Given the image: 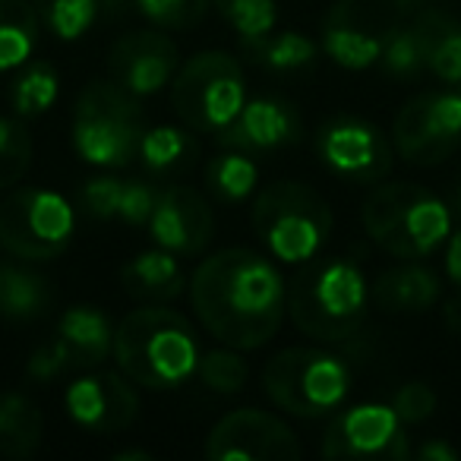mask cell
I'll use <instances>...</instances> for the list:
<instances>
[{"label":"cell","mask_w":461,"mask_h":461,"mask_svg":"<svg viewBox=\"0 0 461 461\" xmlns=\"http://www.w3.org/2000/svg\"><path fill=\"white\" fill-rule=\"evenodd\" d=\"M288 285L263 253L247 247L212 253L190 282L199 322L221 345L253 351L272 341L288 313Z\"/></svg>","instance_id":"1"},{"label":"cell","mask_w":461,"mask_h":461,"mask_svg":"<svg viewBox=\"0 0 461 461\" xmlns=\"http://www.w3.org/2000/svg\"><path fill=\"white\" fill-rule=\"evenodd\" d=\"M111 354L130 383L142 389H177L196 373L203 351L186 316L167 307H142L114 329Z\"/></svg>","instance_id":"2"},{"label":"cell","mask_w":461,"mask_h":461,"mask_svg":"<svg viewBox=\"0 0 461 461\" xmlns=\"http://www.w3.org/2000/svg\"><path fill=\"white\" fill-rule=\"evenodd\" d=\"M288 313L303 335L316 341H345L360 332L366 320L364 272L351 259H307L288 285Z\"/></svg>","instance_id":"3"},{"label":"cell","mask_w":461,"mask_h":461,"mask_svg":"<svg viewBox=\"0 0 461 461\" xmlns=\"http://www.w3.org/2000/svg\"><path fill=\"white\" fill-rule=\"evenodd\" d=\"M364 228L395 259H427L452 234V209L427 186L395 180L370 193Z\"/></svg>","instance_id":"4"},{"label":"cell","mask_w":461,"mask_h":461,"mask_svg":"<svg viewBox=\"0 0 461 461\" xmlns=\"http://www.w3.org/2000/svg\"><path fill=\"white\" fill-rule=\"evenodd\" d=\"M253 228L263 247L288 266H303L326 244L332 230V209L307 184L276 180L253 199Z\"/></svg>","instance_id":"5"},{"label":"cell","mask_w":461,"mask_h":461,"mask_svg":"<svg viewBox=\"0 0 461 461\" xmlns=\"http://www.w3.org/2000/svg\"><path fill=\"white\" fill-rule=\"evenodd\" d=\"M146 117L123 86L114 79L89 83L73 108V149L98 167H127L140 155Z\"/></svg>","instance_id":"6"},{"label":"cell","mask_w":461,"mask_h":461,"mask_svg":"<svg viewBox=\"0 0 461 461\" xmlns=\"http://www.w3.org/2000/svg\"><path fill=\"white\" fill-rule=\"evenodd\" d=\"M263 389L272 404L294 417H326L351 389V370L322 348H288L263 366Z\"/></svg>","instance_id":"7"},{"label":"cell","mask_w":461,"mask_h":461,"mask_svg":"<svg viewBox=\"0 0 461 461\" xmlns=\"http://www.w3.org/2000/svg\"><path fill=\"white\" fill-rule=\"evenodd\" d=\"M171 102L180 121L199 133H221L247 104V83L238 58L203 51L171 79Z\"/></svg>","instance_id":"8"},{"label":"cell","mask_w":461,"mask_h":461,"mask_svg":"<svg viewBox=\"0 0 461 461\" xmlns=\"http://www.w3.org/2000/svg\"><path fill=\"white\" fill-rule=\"evenodd\" d=\"M77 212L60 193L29 186L0 203V247L23 263H45L67 250Z\"/></svg>","instance_id":"9"},{"label":"cell","mask_w":461,"mask_h":461,"mask_svg":"<svg viewBox=\"0 0 461 461\" xmlns=\"http://www.w3.org/2000/svg\"><path fill=\"white\" fill-rule=\"evenodd\" d=\"M408 16L414 14L404 0H339L326 16L322 48L345 70H366Z\"/></svg>","instance_id":"10"},{"label":"cell","mask_w":461,"mask_h":461,"mask_svg":"<svg viewBox=\"0 0 461 461\" xmlns=\"http://www.w3.org/2000/svg\"><path fill=\"white\" fill-rule=\"evenodd\" d=\"M395 152L411 165H439L461 142V92H427L402 104L392 123Z\"/></svg>","instance_id":"11"},{"label":"cell","mask_w":461,"mask_h":461,"mask_svg":"<svg viewBox=\"0 0 461 461\" xmlns=\"http://www.w3.org/2000/svg\"><path fill=\"white\" fill-rule=\"evenodd\" d=\"M411 446L392 404L364 402L339 411L322 436V458H408Z\"/></svg>","instance_id":"12"},{"label":"cell","mask_w":461,"mask_h":461,"mask_svg":"<svg viewBox=\"0 0 461 461\" xmlns=\"http://www.w3.org/2000/svg\"><path fill=\"white\" fill-rule=\"evenodd\" d=\"M301 455L294 429L269 411L240 408L221 417L205 442L212 461H294Z\"/></svg>","instance_id":"13"},{"label":"cell","mask_w":461,"mask_h":461,"mask_svg":"<svg viewBox=\"0 0 461 461\" xmlns=\"http://www.w3.org/2000/svg\"><path fill=\"white\" fill-rule=\"evenodd\" d=\"M316 149H320V158L329 171L339 177L357 180V184H373V180L385 177L392 167L389 140L360 117L329 121L316 133Z\"/></svg>","instance_id":"14"},{"label":"cell","mask_w":461,"mask_h":461,"mask_svg":"<svg viewBox=\"0 0 461 461\" xmlns=\"http://www.w3.org/2000/svg\"><path fill=\"white\" fill-rule=\"evenodd\" d=\"M146 228L158 247L177 253V257H196L212 244L215 215H212L203 193L184 184H171L158 190Z\"/></svg>","instance_id":"15"},{"label":"cell","mask_w":461,"mask_h":461,"mask_svg":"<svg viewBox=\"0 0 461 461\" xmlns=\"http://www.w3.org/2000/svg\"><path fill=\"white\" fill-rule=\"evenodd\" d=\"M67 414L89 433H121L140 414V395L123 373H86L67 389Z\"/></svg>","instance_id":"16"},{"label":"cell","mask_w":461,"mask_h":461,"mask_svg":"<svg viewBox=\"0 0 461 461\" xmlns=\"http://www.w3.org/2000/svg\"><path fill=\"white\" fill-rule=\"evenodd\" d=\"M180 70V51L167 35L155 29L123 35L108 54V77L130 95H155Z\"/></svg>","instance_id":"17"},{"label":"cell","mask_w":461,"mask_h":461,"mask_svg":"<svg viewBox=\"0 0 461 461\" xmlns=\"http://www.w3.org/2000/svg\"><path fill=\"white\" fill-rule=\"evenodd\" d=\"M301 136L297 111L282 98H253L240 108V114L215 136L221 146L247 155L276 152Z\"/></svg>","instance_id":"18"},{"label":"cell","mask_w":461,"mask_h":461,"mask_svg":"<svg viewBox=\"0 0 461 461\" xmlns=\"http://www.w3.org/2000/svg\"><path fill=\"white\" fill-rule=\"evenodd\" d=\"M60 357L67 370H95L104 364L114 348V329L111 320L98 307H70L58 320V335H54Z\"/></svg>","instance_id":"19"},{"label":"cell","mask_w":461,"mask_h":461,"mask_svg":"<svg viewBox=\"0 0 461 461\" xmlns=\"http://www.w3.org/2000/svg\"><path fill=\"white\" fill-rule=\"evenodd\" d=\"M417 41H420L423 64L446 86L461 83V23L446 10L423 7L411 20Z\"/></svg>","instance_id":"20"},{"label":"cell","mask_w":461,"mask_h":461,"mask_svg":"<svg viewBox=\"0 0 461 461\" xmlns=\"http://www.w3.org/2000/svg\"><path fill=\"white\" fill-rule=\"evenodd\" d=\"M442 294V282L420 259H404L402 266L383 272L373 285V301L389 313H423Z\"/></svg>","instance_id":"21"},{"label":"cell","mask_w":461,"mask_h":461,"mask_svg":"<svg viewBox=\"0 0 461 461\" xmlns=\"http://www.w3.org/2000/svg\"><path fill=\"white\" fill-rule=\"evenodd\" d=\"M123 288L133 297L142 301H174L177 294H184V269H180L177 253L165 250H146L136 259H130L121 272Z\"/></svg>","instance_id":"22"},{"label":"cell","mask_w":461,"mask_h":461,"mask_svg":"<svg viewBox=\"0 0 461 461\" xmlns=\"http://www.w3.org/2000/svg\"><path fill=\"white\" fill-rule=\"evenodd\" d=\"M54 291L51 282L29 266L4 263L0 266V316L14 322H29L45 316L51 307Z\"/></svg>","instance_id":"23"},{"label":"cell","mask_w":461,"mask_h":461,"mask_svg":"<svg viewBox=\"0 0 461 461\" xmlns=\"http://www.w3.org/2000/svg\"><path fill=\"white\" fill-rule=\"evenodd\" d=\"M41 420L39 404L23 392L0 395V455L4 458H29L41 446Z\"/></svg>","instance_id":"24"},{"label":"cell","mask_w":461,"mask_h":461,"mask_svg":"<svg viewBox=\"0 0 461 461\" xmlns=\"http://www.w3.org/2000/svg\"><path fill=\"white\" fill-rule=\"evenodd\" d=\"M39 26L35 0H0V73L29 64Z\"/></svg>","instance_id":"25"},{"label":"cell","mask_w":461,"mask_h":461,"mask_svg":"<svg viewBox=\"0 0 461 461\" xmlns=\"http://www.w3.org/2000/svg\"><path fill=\"white\" fill-rule=\"evenodd\" d=\"M196 140L180 127H171V123L146 130L140 140V158L146 171H152L155 177H174V174L186 171L196 161Z\"/></svg>","instance_id":"26"},{"label":"cell","mask_w":461,"mask_h":461,"mask_svg":"<svg viewBox=\"0 0 461 461\" xmlns=\"http://www.w3.org/2000/svg\"><path fill=\"white\" fill-rule=\"evenodd\" d=\"M117 7L121 0H35L41 26L64 41L83 39L102 16L114 14Z\"/></svg>","instance_id":"27"},{"label":"cell","mask_w":461,"mask_h":461,"mask_svg":"<svg viewBox=\"0 0 461 461\" xmlns=\"http://www.w3.org/2000/svg\"><path fill=\"white\" fill-rule=\"evenodd\" d=\"M205 180H209V190L215 196H221L224 203H240V199H247L257 190L259 167L247 152L228 149V152L215 155L205 165Z\"/></svg>","instance_id":"28"},{"label":"cell","mask_w":461,"mask_h":461,"mask_svg":"<svg viewBox=\"0 0 461 461\" xmlns=\"http://www.w3.org/2000/svg\"><path fill=\"white\" fill-rule=\"evenodd\" d=\"M58 92H60V79L58 70L45 60L39 64H29L26 70L16 77L14 89H10V104L20 117H41L54 102H58Z\"/></svg>","instance_id":"29"},{"label":"cell","mask_w":461,"mask_h":461,"mask_svg":"<svg viewBox=\"0 0 461 461\" xmlns=\"http://www.w3.org/2000/svg\"><path fill=\"white\" fill-rule=\"evenodd\" d=\"M257 64L269 67L278 73H291V70H303L316 60V45L301 32H269L266 39H259L257 45H247Z\"/></svg>","instance_id":"30"},{"label":"cell","mask_w":461,"mask_h":461,"mask_svg":"<svg viewBox=\"0 0 461 461\" xmlns=\"http://www.w3.org/2000/svg\"><path fill=\"white\" fill-rule=\"evenodd\" d=\"M212 7L221 14L238 39L247 45H257L269 32H276L278 23V4L276 0H212Z\"/></svg>","instance_id":"31"},{"label":"cell","mask_w":461,"mask_h":461,"mask_svg":"<svg viewBox=\"0 0 461 461\" xmlns=\"http://www.w3.org/2000/svg\"><path fill=\"white\" fill-rule=\"evenodd\" d=\"M199 379L209 392L215 395H238L247 385V376H250V366L247 360L238 354V348H215V351L199 354V366H196Z\"/></svg>","instance_id":"32"},{"label":"cell","mask_w":461,"mask_h":461,"mask_svg":"<svg viewBox=\"0 0 461 461\" xmlns=\"http://www.w3.org/2000/svg\"><path fill=\"white\" fill-rule=\"evenodd\" d=\"M32 167V136L20 121L0 117V190H10Z\"/></svg>","instance_id":"33"},{"label":"cell","mask_w":461,"mask_h":461,"mask_svg":"<svg viewBox=\"0 0 461 461\" xmlns=\"http://www.w3.org/2000/svg\"><path fill=\"white\" fill-rule=\"evenodd\" d=\"M379 60H383L385 70L398 79H414L427 70L420 41H417L414 29H411L408 23H402V26L385 39V48H383V54H379Z\"/></svg>","instance_id":"34"},{"label":"cell","mask_w":461,"mask_h":461,"mask_svg":"<svg viewBox=\"0 0 461 461\" xmlns=\"http://www.w3.org/2000/svg\"><path fill=\"white\" fill-rule=\"evenodd\" d=\"M136 7L155 29H190L209 14L212 0H136Z\"/></svg>","instance_id":"35"},{"label":"cell","mask_w":461,"mask_h":461,"mask_svg":"<svg viewBox=\"0 0 461 461\" xmlns=\"http://www.w3.org/2000/svg\"><path fill=\"white\" fill-rule=\"evenodd\" d=\"M121 199H123V180L102 174V177H89L79 190V209L95 221H114L121 215Z\"/></svg>","instance_id":"36"},{"label":"cell","mask_w":461,"mask_h":461,"mask_svg":"<svg viewBox=\"0 0 461 461\" xmlns=\"http://www.w3.org/2000/svg\"><path fill=\"white\" fill-rule=\"evenodd\" d=\"M392 408H395L402 423H423L436 411V392L427 383H420V379H411V383H404L395 392Z\"/></svg>","instance_id":"37"},{"label":"cell","mask_w":461,"mask_h":461,"mask_svg":"<svg viewBox=\"0 0 461 461\" xmlns=\"http://www.w3.org/2000/svg\"><path fill=\"white\" fill-rule=\"evenodd\" d=\"M155 199H158V186H152L149 180H140V177L123 180V199H121V215H117V221H127V224H133V228L149 224Z\"/></svg>","instance_id":"38"},{"label":"cell","mask_w":461,"mask_h":461,"mask_svg":"<svg viewBox=\"0 0 461 461\" xmlns=\"http://www.w3.org/2000/svg\"><path fill=\"white\" fill-rule=\"evenodd\" d=\"M64 370H67V364H64V357H60L54 339L48 341V345H41L39 351L29 357V373H32L35 379H54V376H60Z\"/></svg>","instance_id":"39"},{"label":"cell","mask_w":461,"mask_h":461,"mask_svg":"<svg viewBox=\"0 0 461 461\" xmlns=\"http://www.w3.org/2000/svg\"><path fill=\"white\" fill-rule=\"evenodd\" d=\"M446 272L455 285L461 288V228L455 234H448V247H446Z\"/></svg>","instance_id":"40"},{"label":"cell","mask_w":461,"mask_h":461,"mask_svg":"<svg viewBox=\"0 0 461 461\" xmlns=\"http://www.w3.org/2000/svg\"><path fill=\"white\" fill-rule=\"evenodd\" d=\"M417 458H423V461H455V458H458V448L448 446V442L433 439V442H423V446L417 448Z\"/></svg>","instance_id":"41"},{"label":"cell","mask_w":461,"mask_h":461,"mask_svg":"<svg viewBox=\"0 0 461 461\" xmlns=\"http://www.w3.org/2000/svg\"><path fill=\"white\" fill-rule=\"evenodd\" d=\"M446 320H448V326H452L455 332H461V297L446 307Z\"/></svg>","instance_id":"42"},{"label":"cell","mask_w":461,"mask_h":461,"mask_svg":"<svg viewBox=\"0 0 461 461\" xmlns=\"http://www.w3.org/2000/svg\"><path fill=\"white\" fill-rule=\"evenodd\" d=\"M114 458H117V461H130V458H142V461H149V458H152V455H149V452H140V448H127V452H117Z\"/></svg>","instance_id":"43"},{"label":"cell","mask_w":461,"mask_h":461,"mask_svg":"<svg viewBox=\"0 0 461 461\" xmlns=\"http://www.w3.org/2000/svg\"><path fill=\"white\" fill-rule=\"evenodd\" d=\"M404 4H408V10L411 14H417V10H423L429 4V0H404Z\"/></svg>","instance_id":"44"},{"label":"cell","mask_w":461,"mask_h":461,"mask_svg":"<svg viewBox=\"0 0 461 461\" xmlns=\"http://www.w3.org/2000/svg\"><path fill=\"white\" fill-rule=\"evenodd\" d=\"M455 212L461 215V184H458V193H455Z\"/></svg>","instance_id":"45"}]
</instances>
